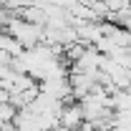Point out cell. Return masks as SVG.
Masks as SVG:
<instances>
[{
    "label": "cell",
    "mask_w": 131,
    "mask_h": 131,
    "mask_svg": "<svg viewBox=\"0 0 131 131\" xmlns=\"http://www.w3.org/2000/svg\"><path fill=\"white\" fill-rule=\"evenodd\" d=\"M83 121H86V116H83L81 101H73V103H66L63 106V111H61V124H66L68 129H78Z\"/></svg>",
    "instance_id": "2"
},
{
    "label": "cell",
    "mask_w": 131,
    "mask_h": 131,
    "mask_svg": "<svg viewBox=\"0 0 131 131\" xmlns=\"http://www.w3.org/2000/svg\"><path fill=\"white\" fill-rule=\"evenodd\" d=\"M15 116H18V108L10 101L0 103V124H3V121H15Z\"/></svg>",
    "instance_id": "4"
},
{
    "label": "cell",
    "mask_w": 131,
    "mask_h": 131,
    "mask_svg": "<svg viewBox=\"0 0 131 131\" xmlns=\"http://www.w3.org/2000/svg\"><path fill=\"white\" fill-rule=\"evenodd\" d=\"M53 131H73V129H68L66 124H58V126H56V129H53Z\"/></svg>",
    "instance_id": "5"
},
{
    "label": "cell",
    "mask_w": 131,
    "mask_h": 131,
    "mask_svg": "<svg viewBox=\"0 0 131 131\" xmlns=\"http://www.w3.org/2000/svg\"><path fill=\"white\" fill-rule=\"evenodd\" d=\"M0 50H8L10 56H23V43L18 40L15 35H10L8 30H0Z\"/></svg>",
    "instance_id": "3"
},
{
    "label": "cell",
    "mask_w": 131,
    "mask_h": 131,
    "mask_svg": "<svg viewBox=\"0 0 131 131\" xmlns=\"http://www.w3.org/2000/svg\"><path fill=\"white\" fill-rule=\"evenodd\" d=\"M43 28L46 25H35V23H28V20H23V18L15 15L8 23L5 30L10 33V35H15L18 40L23 43V48H33V46L43 43Z\"/></svg>",
    "instance_id": "1"
}]
</instances>
